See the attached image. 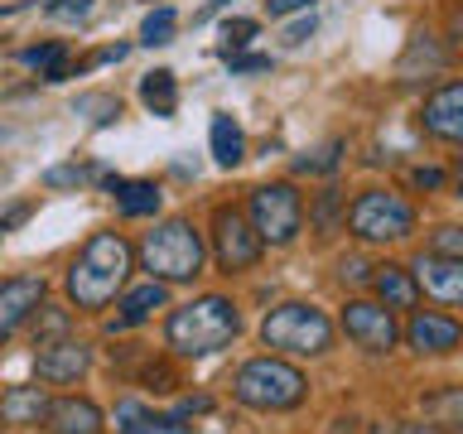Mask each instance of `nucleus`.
Segmentation results:
<instances>
[{
	"label": "nucleus",
	"mask_w": 463,
	"mask_h": 434,
	"mask_svg": "<svg viewBox=\"0 0 463 434\" xmlns=\"http://www.w3.org/2000/svg\"><path fill=\"white\" fill-rule=\"evenodd\" d=\"M260 231L251 227V217L237 212V208H217L213 212V251H217V266L227 275L237 270H251L260 260Z\"/></svg>",
	"instance_id": "nucleus-8"
},
{
	"label": "nucleus",
	"mask_w": 463,
	"mask_h": 434,
	"mask_svg": "<svg viewBox=\"0 0 463 434\" xmlns=\"http://www.w3.org/2000/svg\"><path fill=\"white\" fill-rule=\"evenodd\" d=\"M314 29H318V20H314V14H309V10H304V14H299V20H295V24H289V29H285V43H304V39H309V34H314Z\"/></svg>",
	"instance_id": "nucleus-35"
},
{
	"label": "nucleus",
	"mask_w": 463,
	"mask_h": 434,
	"mask_svg": "<svg viewBox=\"0 0 463 434\" xmlns=\"http://www.w3.org/2000/svg\"><path fill=\"white\" fill-rule=\"evenodd\" d=\"M232 396L251 410H295L309 396V382L299 367H289L280 357H251L232 376Z\"/></svg>",
	"instance_id": "nucleus-4"
},
{
	"label": "nucleus",
	"mask_w": 463,
	"mask_h": 434,
	"mask_svg": "<svg viewBox=\"0 0 463 434\" xmlns=\"http://www.w3.org/2000/svg\"><path fill=\"white\" fill-rule=\"evenodd\" d=\"M449 34H454V49H463V20H454V24H449Z\"/></svg>",
	"instance_id": "nucleus-43"
},
{
	"label": "nucleus",
	"mask_w": 463,
	"mask_h": 434,
	"mask_svg": "<svg viewBox=\"0 0 463 434\" xmlns=\"http://www.w3.org/2000/svg\"><path fill=\"white\" fill-rule=\"evenodd\" d=\"M213 410V396H184L179 401V415L188 420V415H208Z\"/></svg>",
	"instance_id": "nucleus-38"
},
{
	"label": "nucleus",
	"mask_w": 463,
	"mask_h": 434,
	"mask_svg": "<svg viewBox=\"0 0 463 434\" xmlns=\"http://www.w3.org/2000/svg\"><path fill=\"white\" fill-rule=\"evenodd\" d=\"M314 0H266V10H270V20H285V14H299V10H309Z\"/></svg>",
	"instance_id": "nucleus-36"
},
{
	"label": "nucleus",
	"mask_w": 463,
	"mask_h": 434,
	"mask_svg": "<svg viewBox=\"0 0 463 434\" xmlns=\"http://www.w3.org/2000/svg\"><path fill=\"white\" fill-rule=\"evenodd\" d=\"M87 367H92V347L78 343V338L49 343V347H43V353L34 357V376H39V382H53V386L78 382Z\"/></svg>",
	"instance_id": "nucleus-14"
},
{
	"label": "nucleus",
	"mask_w": 463,
	"mask_h": 434,
	"mask_svg": "<svg viewBox=\"0 0 463 434\" xmlns=\"http://www.w3.org/2000/svg\"><path fill=\"white\" fill-rule=\"evenodd\" d=\"M415 184L420 188H439L444 184V169H415Z\"/></svg>",
	"instance_id": "nucleus-39"
},
{
	"label": "nucleus",
	"mask_w": 463,
	"mask_h": 434,
	"mask_svg": "<svg viewBox=\"0 0 463 434\" xmlns=\"http://www.w3.org/2000/svg\"><path fill=\"white\" fill-rule=\"evenodd\" d=\"M140 101L155 116H174V107H179V82H174V72L169 68L145 72V78H140Z\"/></svg>",
	"instance_id": "nucleus-23"
},
{
	"label": "nucleus",
	"mask_w": 463,
	"mask_h": 434,
	"mask_svg": "<svg viewBox=\"0 0 463 434\" xmlns=\"http://www.w3.org/2000/svg\"><path fill=\"white\" fill-rule=\"evenodd\" d=\"M382 434H439L434 425H386Z\"/></svg>",
	"instance_id": "nucleus-40"
},
{
	"label": "nucleus",
	"mask_w": 463,
	"mask_h": 434,
	"mask_svg": "<svg viewBox=\"0 0 463 434\" xmlns=\"http://www.w3.org/2000/svg\"><path fill=\"white\" fill-rule=\"evenodd\" d=\"M107 188L116 193V212H121V217H155L159 212V198H165L155 184H145V179L126 184V179H116V174L107 179Z\"/></svg>",
	"instance_id": "nucleus-21"
},
{
	"label": "nucleus",
	"mask_w": 463,
	"mask_h": 434,
	"mask_svg": "<svg viewBox=\"0 0 463 434\" xmlns=\"http://www.w3.org/2000/svg\"><path fill=\"white\" fill-rule=\"evenodd\" d=\"M227 5H232V0H208V10H198V24H203V20H213V14H217V10H227Z\"/></svg>",
	"instance_id": "nucleus-42"
},
{
	"label": "nucleus",
	"mask_w": 463,
	"mask_h": 434,
	"mask_svg": "<svg viewBox=\"0 0 463 434\" xmlns=\"http://www.w3.org/2000/svg\"><path fill=\"white\" fill-rule=\"evenodd\" d=\"M43 304V275H14V280L0 285V347L10 343V333L29 324V314H34Z\"/></svg>",
	"instance_id": "nucleus-12"
},
{
	"label": "nucleus",
	"mask_w": 463,
	"mask_h": 434,
	"mask_svg": "<svg viewBox=\"0 0 463 434\" xmlns=\"http://www.w3.org/2000/svg\"><path fill=\"white\" fill-rule=\"evenodd\" d=\"M241 155H246L241 126L232 121L227 111H217V116H213V159H217L222 169H237V165H241Z\"/></svg>",
	"instance_id": "nucleus-22"
},
{
	"label": "nucleus",
	"mask_w": 463,
	"mask_h": 434,
	"mask_svg": "<svg viewBox=\"0 0 463 434\" xmlns=\"http://www.w3.org/2000/svg\"><path fill=\"white\" fill-rule=\"evenodd\" d=\"M0 231H5V227H0Z\"/></svg>",
	"instance_id": "nucleus-45"
},
{
	"label": "nucleus",
	"mask_w": 463,
	"mask_h": 434,
	"mask_svg": "<svg viewBox=\"0 0 463 434\" xmlns=\"http://www.w3.org/2000/svg\"><path fill=\"white\" fill-rule=\"evenodd\" d=\"M260 343H266L270 353H285V357H324L333 347V318L324 309H314V304H304V299H289V304L266 314Z\"/></svg>",
	"instance_id": "nucleus-5"
},
{
	"label": "nucleus",
	"mask_w": 463,
	"mask_h": 434,
	"mask_svg": "<svg viewBox=\"0 0 463 434\" xmlns=\"http://www.w3.org/2000/svg\"><path fill=\"white\" fill-rule=\"evenodd\" d=\"M116 434H194V425H184V415H159L140 401H116Z\"/></svg>",
	"instance_id": "nucleus-16"
},
{
	"label": "nucleus",
	"mask_w": 463,
	"mask_h": 434,
	"mask_svg": "<svg viewBox=\"0 0 463 434\" xmlns=\"http://www.w3.org/2000/svg\"><path fill=\"white\" fill-rule=\"evenodd\" d=\"M130 270H136V251L121 231H97L92 241L78 251V260L68 266V299L82 314H101L107 304L126 289Z\"/></svg>",
	"instance_id": "nucleus-1"
},
{
	"label": "nucleus",
	"mask_w": 463,
	"mask_h": 434,
	"mask_svg": "<svg viewBox=\"0 0 463 434\" xmlns=\"http://www.w3.org/2000/svg\"><path fill=\"white\" fill-rule=\"evenodd\" d=\"M314 222L318 227H333V222H338V188H324V193H318V208H314Z\"/></svg>",
	"instance_id": "nucleus-34"
},
{
	"label": "nucleus",
	"mask_w": 463,
	"mask_h": 434,
	"mask_svg": "<svg viewBox=\"0 0 463 434\" xmlns=\"http://www.w3.org/2000/svg\"><path fill=\"white\" fill-rule=\"evenodd\" d=\"M372 289L386 309H415L420 299V285L405 266H372Z\"/></svg>",
	"instance_id": "nucleus-18"
},
{
	"label": "nucleus",
	"mask_w": 463,
	"mask_h": 434,
	"mask_svg": "<svg viewBox=\"0 0 463 434\" xmlns=\"http://www.w3.org/2000/svg\"><path fill=\"white\" fill-rule=\"evenodd\" d=\"M246 217H251V227L260 231V241L285 246V241L299 237L304 198L295 193V184H260L256 193L246 198Z\"/></svg>",
	"instance_id": "nucleus-7"
},
{
	"label": "nucleus",
	"mask_w": 463,
	"mask_h": 434,
	"mask_svg": "<svg viewBox=\"0 0 463 434\" xmlns=\"http://www.w3.org/2000/svg\"><path fill=\"white\" fill-rule=\"evenodd\" d=\"M72 328V314L68 309H53V304H39L29 314V333H34V347H49V343H63Z\"/></svg>",
	"instance_id": "nucleus-24"
},
{
	"label": "nucleus",
	"mask_w": 463,
	"mask_h": 434,
	"mask_svg": "<svg viewBox=\"0 0 463 434\" xmlns=\"http://www.w3.org/2000/svg\"><path fill=\"white\" fill-rule=\"evenodd\" d=\"M43 429H49V434H101V429H107V420H101V410L87 396H63V401L49 405Z\"/></svg>",
	"instance_id": "nucleus-15"
},
{
	"label": "nucleus",
	"mask_w": 463,
	"mask_h": 434,
	"mask_svg": "<svg viewBox=\"0 0 463 434\" xmlns=\"http://www.w3.org/2000/svg\"><path fill=\"white\" fill-rule=\"evenodd\" d=\"M430 251H444V256H463V227H439L430 241Z\"/></svg>",
	"instance_id": "nucleus-33"
},
{
	"label": "nucleus",
	"mask_w": 463,
	"mask_h": 434,
	"mask_svg": "<svg viewBox=\"0 0 463 434\" xmlns=\"http://www.w3.org/2000/svg\"><path fill=\"white\" fill-rule=\"evenodd\" d=\"M338 150H343V145H324V150L295 159V169L299 174H328V169H338Z\"/></svg>",
	"instance_id": "nucleus-29"
},
{
	"label": "nucleus",
	"mask_w": 463,
	"mask_h": 434,
	"mask_svg": "<svg viewBox=\"0 0 463 434\" xmlns=\"http://www.w3.org/2000/svg\"><path fill=\"white\" fill-rule=\"evenodd\" d=\"M256 29H260L256 20H227V24H222V39H227V53H237V49H241V43H251V39H256Z\"/></svg>",
	"instance_id": "nucleus-32"
},
{
	"label": "nucleus",
	"mask_w": 463,
	"mask_h": 434,
	"mask_svg": "<svg viewBox=\"0 0 463 434\" xmlns=\"http://www.w3.org/2000/svg\"><path fill=\"white\" fill-rule=\"evenodd\" d=\"M49 396H43V386H10L5 396H0V425H39L43 415H49Z\"/></svg>",
	"instance_id": "nucleus-19"
},
{
	"label": "nucleus",
	"mask_w": 463,
	"mask_h": 434,
	"mask_svg": "<svg viewBox=\"0 0 463 434\" xmlns=\"http://www.w3.org/2000/svg\"><path fill=\"white\" fill-rule=\"evenodd\" d=\"M405 343L415 347V353H430V357H444L454 353L463 343V324L449 314H434V309H420L411 314V324H405Z\"/></svg>",
	"instance_id": "nucleus-11"
},
{
	"label": "nucleus",
	"mask_w": 463,
	"mask_h": 434,
	"mask_svg": "<svg viewBox=\"0 0 463 434\" xmlns=\"http://www.w3.org/2000/svg\"><path fill=\"white\" fill-rule=\"evenodd\" d=\"M420 121L434 140H454L463 145V78L458 82H444L439 92L425 97V111H420Z\"/></svg>",
	"instance_id": "nucleus-13"
},
{
	"label": "nucleus",
	"mask_w": 463,
	"mask_h": 434,
	"mask_svg": "<svg viewBox=\"0 0 463 434\" xmlns=\"http://www.w3.org/2000/svg\"><path fill=\"white\" fill-rule=\"evenodd\" d=\"M343 333L362 347V353L382 357V353H391V347H396V338H401L396 309H386L382 299H353V304L343 309Z\"/></svg>",
	"instance_id": "nucleus-9"
},
{
	"label": "nucleus",
	"mask_w": 463,
	"mask_h": 434,
	"mask_svg": "<svg viewBox=\"0 0 463 434\" xmlns=\"http://www.w3.org/2000/svg\"><path fill=\"white\" fill-rule=\"evenodd\" d=\"M232 78H241V72H270V53H222Z\"/></svg>",
	"instance_id": "nucleus-31"
},
{
	"label": "nucleus",
	"mask_w": 463,
	"mask_h": 434,
	"mask_svg": "<svg viewBox=\"0 0 463 434\" xmlns=\"http://www.w3.org/2000/svg\"><path fill=\"white\" fill-rule=\"evenodd\" d=\"M20 58H24L29 68L49 72V68H58V63H63V58H68V49H63V43H34V49H24Z\"/></svg>",
	"instance_id": "nucleus-28"
},
{
	"label": "nucleus",
	"mask_w": 463,
	"mask_h": 434,
	"mask_svg": "<svg viewBox=\"0 0 463 434\" xmlns=\"http://www.w3.org/2000/svg\"><path fill=\"white\" fill-rule=\"evenodd\" d=\"M347 227H353L357 241H401L415 231V208L391 188H367L347 208Z\"/></svg>",
	"instance_id": "nucleus-6"
},
{
	"label": "nucleus",
	"mask_w": 463,
	"mask_h": 434,
	"mask_svg": "<svg viewBox=\"0 0 463 434\" xmlns=\"http://www.w3.org/2000/svg\"><path fill=\"white\" fill-rule=\"evenodd\" d=\"M174 24H179V14H174V5H159L145 14V24H140V43H169L174 39Z\"/></svg>",
	"instance_id": "nucleus-26"
},
{
	"label": "nucleus",
	"mask_w": 463,
	"mask_h": 434,
	"mask_svg": "<svg viewBox=\"0 0 463 434\" xmlns=\"http://www.w3.org/2000/svg\"><path fill=\"white\" fill-rule=\"evenodd\" d=\"M415 68H425V72H439L444 68V49L434 43L430 34H415L411 39V49H405V58H401V82H415Z\"/></svg>",
	"instance_id": "nucleus-25"
},
{
	"label": "nucleus",
	"mask_w": 463,
	"mask_h": 434,
	"mask_svg": "<svg viewBox=\"0 0 463 434\" xmlns=\"http://www.w3.org/2000/svg\"><path fill=\"white\" fill-rule=\"evenodd\" d=\"M415 285L439 304H463V256H444V251H425L415 260Z\"/></svg>",
	"instance_id": "nucleus-10"
},
{
	"label": "nucleus",
	"mask_w": 463,
	"mask_h": 434,
	"mask_svg": "<svg viewBox=\"0 0 463 434\" xmlns=\"http://www.w3.org/2000/svg\"><path fill=\"white\" fill-rule=\"evenodd\" d=\"M87 10H92V0H58V5H53L58 20H82Z\"/></svg>",
	"instance_id": "nucleus-37"
},
{
	"label": "nucleus",
	"mask_w": 463,
	"mask_h": 434,
	"mask_svg": "<svg viewBox=\"0 0 463 434\" xmlns=\"http://www.w3.org/2000/svg\"><path fill=\"white\" fill-rule=\"evenodd\" d=\"M92 165H58V169H49V174H43V184H49V188H78V184H87V179H92Z\"/></svg>",
	"instance_id": "nucleus-27"
},
{
	"label": "nucleus",
	"mask_w": 463,
	"mask_h": 434,
	"mask_svg": "<svg viewBox=\"0 0 463 434\" xmlns=\"http://www.w3.org/2000/svg\"><path fill=\"white\" fill-rule=\"evenodd\" d=\"M140 266L150 270V280L184 285L203 275V237L188 217H165L155 231H145L140 241Z\"/></svg>",
	"instance_id": "nucleus-3"
},
{
	"label": "nucleus",
	"mask_w": 463,
	"mask_h": 434,
	"mask_svg": "<svg viewBox=\"0 0 463 434\" xmlns=\"http://www.w3.org/2000/svg\"><path fill=\"white\" fill-rule=\"evenodd\" d=\"M420 410L439 434H463V386H439L420 396Z\"/></svg>",
	"instance_id": "nucleus-20"
},
{
	"label": "nucleus",
	"mask_w": 463,
	"mask_h": 434,
	"mask_svg": "<svg viewBox=\"0 0 463 434\" xmlns=\"http://www.w3.org/2000/svg\"><path fill=\"white\" fill-rule=\"evenodd\" d=\"M78 111H97L92 121H97V126H111L116 116H121V101H116V97H101V92H97V97H78Z\"/></svg>",
	"instance_id": "nucleus-30"
},
{
	"label": "nucleus",
	"mask_w": 463,
	"mask_h": 434,
	"mask_svg": "<svg viewBox=\"0 0 463 434\" xmlns=\"http://www.w3.org/2000/svg\"><path fill=\"white\" fill-rule=\"evenodd\" d=\"M169 304V289H165V280H150V285H136V289H126L121 295V304H116V318H111V333H126V328H136V324H145L155 309H165Z\"/></svg>",
	"instance_id": "nucleus-17"
},
{
	"label": "nucleus",
	"mask_w": 463,
	"mask_h": 434,
	"mask_svg": "<svg viewBox=\"0 0 463 434\" xmlns=\"http://www.w3.org/2000/svg\"><path fill=\"white\" fill-rule=\"evenodd\" d=\"M362 275H367L362 260H343V280H362Z\"/></svg>",
	"instance_id": "nucleus-41"
},
{
	"label": "nucleus",
	"mask_w": 463,
	"mask_h": 434,
	"mask_svg": "<svg viewBox=\"0 0 463 434\" xmlns=\"http://www.w3.org/2000/svg\"><path fill=\"white\" fill-rule=\"evenodd\" d=\"M454 184H458V193H463V155H458V165H454Z\"/></svg>",
	"instance_id": "nucleus-44"
},
{
	"label": "nucleus",
	"mask_w": 463,
	"mask_h": 434,
	"mask_svg": "<svg viewBox=\"0 0 463 434\" xmlns=\"http://www.w3.org/2000/svg\"><path fill=\"white\" fill-rule=\"evenodd\" d=\"M241 333V314L227 295H203V299H188L184 309L169 314L165 324V343L174 347L179 357H213Z\"/></svg>",
	"instance_id": "nucleus-2"
}]
</instances>
